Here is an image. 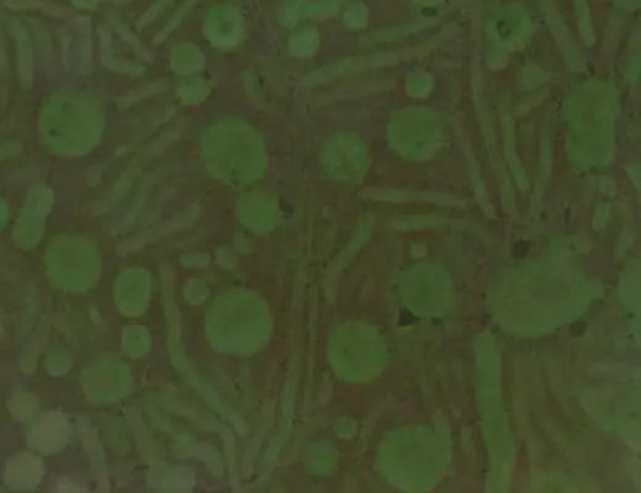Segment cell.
<instances>
[{"label": "cell", "instance_id": "6da1fadb", "mask_svg": "<svg viewBox=\"0 0 641 493\" xmlns=\"http://www.w3.org/2000/svg\"><path fill=\"white\" fill-rule=\"evenodd\" d=\"M325 163L333 176L353 178L363 168L362 150L353 140L337 137L328 143L325 151Z\"/></svg>", "mask_w": 641, "mask_h": 493}]
</instances>
